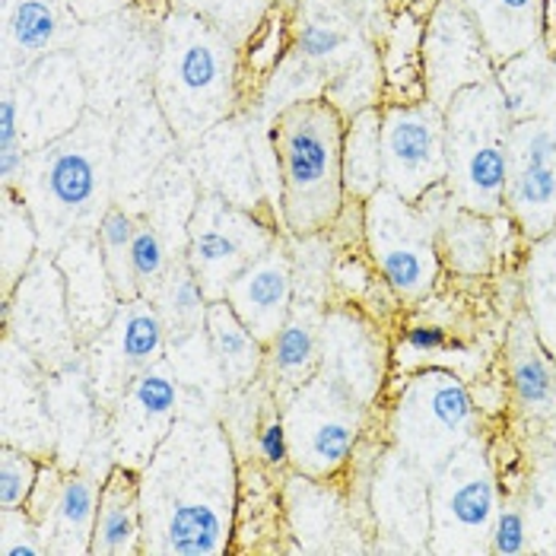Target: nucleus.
<instances>
[{
    "mask_svg": "<svg viewBox=\"0 0 556 556\" xmlns=\"http://www.w3.org/2000/svg\"><path fill=\"white\" fill-rule=\"evenodd\" d=\"M143 551L216 556L226 551L236 471L229 442L207 424H175L140 477Z\"/></svg>",
    "mask_w": 556,
    "mask_h": 556,
    "instance_id": "nucleus-1",
    "label": "nucleus"
},
{
    "mask_svg": "<svg viewBox=\"0 0 556 556\" xmlns=\"http://www.w3.org/2000/svg\"><path fill=\"white\" fill-rule=\"evenodd\" d=\"M343 128L341 109L325 96L296 99L274 118L280 204L293 236H315L341 214Z\"/></svg>",
    "mask_w": 556,
    "mask_h": 556,
    "instance_id": "nucleus-2",
    "label": "nucleus"
},
{
    "mask_svg": "<svg viewBox=\"0 0 556 556\" xmlns=\"http://www.w3.org/2000/svg\"><path fill=\"white\" fill-rule=\"evenodd\" d=\"M236 92L232 39L194 13H175L163 33L153 102L175 137L201 140L226 122Z\"/></svg>",
    "mask_w": 556,
    "mask_h": 556,
    "instance_id": "nucleus-3",
    "label": "nucleus"
},
{
    "mask_svg": "<svg viewBox=\"0 0 556 556\" xmlns=\"http://www.w3.org/2000/svg\"><path fill=\"white\" fill-rule=\"evenodd\" d=\"M509 115L496 77L462 89L445 109L448 194L480 216L503 214L509 178Z\"/></svg>",
    "mask_w": 556,
    "mask_h": 556,
    "instance_id": "nucleus-4",
    "label": "nucleus"
},
{
    "mask_svg": "<svg viewBox=\"0 0 556 556\" xmlns=\"http://www.w3.org/2000/svg\"><path fill=\"white\" fill-rule=\"evenodd\" d=\"M99 128H105V118L86 115L77 128L51 140L39 160L36 178L26 191L20 188L33 201L29 211L36 216V226L42 229L48 219L54 229H61L64 242L77 236V226L99 207L112 153V134Z\"/></svg>",
    "mask_w": 556,
    "mask_h": 556,
    "instance_id": "nucleus-5",
    "label": "nucleus"
},
{
    "mask_svg": "<svg viewBox=\"0 0 556 556\" xmlns=\"http://www.w3.org/2000/svg\"><path fill=\"white\" fill-rule=\"evenodd\" d=\"M496 521V483L483 445L468 439L429 486V551L435 554H480Z\"/></svg>",
    "mask_w": 556,
    "mask_h": 556,
    "instance_id": "nucleus-6",
    "label": "nucleus"
},
{
    "mask_svg": "<svg viewBox=\"0 0 556 556\" xmlns=\"http://www.w3.org/2000/svg\"><path fill=\"white\" fill-rule=\"evenodd\" d=\"M448 204L452 198H445L432 211H424L388 188H379L366 201L369 252L376 257L382 277L407 300L424 296L435 280V267H439L435 236H439V219Z\"/></svg>",
    "mask_w": 556,
    "mask_h": 556,
    "instance_id": "nucleus-7",
    "label": "nucleus"
},
{
    "mask_svg": "<svg viewBox=\"0 0 556 556\" xmlns=\"http://www.w3.org/2000/svg\"><path fill=\"white\" fill-rule=\"evenodd\" d=\"M473 404L468 388L448 372H420L404 388L394 414L401 455L424 473L439 471L471 439Z\"/></svg>",
    "mask_w": 556,
    "mask_h": 556,
    "instance_id": "nucleus-8",
    "label": "nucleus"
},
{
    "mask_svg": "<svg viewBox=\"0 0 556 556\" xmlns=\"http://www.w3.org/2000/svg\"><path fill=\"white\" fill-rule=\"evenodd\" d=\"M506 211L531 239L556 229V67L541 105L509 125Z\"/></svg>",
    "mask_w": 556,
    "mask_h": 556,
    "instance_id": "nucleus-9",
    "label": "nucleus"
},
{
    "mask_svg": "<svg viewBox=\"0 0 556 556\" xmlns=\"http://www.w3.org/2000/svg\"><path fill=\"white\" fill-rule=\"evenodd\" d=\"M274 242V232L261 226L249 207L232 204L223 194H207L198 201L188 223L185 261L201 280L207 300H223L229 283Z\"/></svg>",
    "mask_w": 556,
    "mask_h": 556,
    "instance_id": "nucleus-10",
    "label": "nucleus"
},
{
    "mask_svg": "<svg viewBox=\"0 0 556 556\" xmlns=\"http://www.w3.org/2000/svg\"><path fill=\"white\" fill-rule=\"evenodd\" d=\"M445 112L429 99L391 102L382 109V188L417 204L445 185Z\"/></svg>",
    "mask_w": 556,
    "mask_h": 556,
    "instance_id": "nucleus-11",
    "label": "nucleus"
},
{
    "mask_svg": "<svg viewBox=\"0 0 556 556\" xmlns=\"http://www.w3.org/2000/svg\"><path fill=\"white\" fill-rule=\"evenodd\" d=\"M3 321L10 325V338L39 363L61 366L77 353L80 341L74 331L67 283L58 261L36 257L33 267H26V274L3 302Z\"/></svg>",
    "mask_w": 556,
    "mask_h": 556,
    "instance_id": "nucleus-12",
    "label": "nucleus"
},
{
    "mask_svg": "<svg viewBox=\"0 0 556 556\" xmlns=\"http://www.w3.org/2000/svg\"><path fill=\"white\" fill-rule=\"evenodd\" d=\"M359 397L334 379H308L287 410L290 448L305 477H328L356 445Z\"/></svg>",
    "mask_w": 556,
    "mask_h": 556,
    "instance_id": "nucleus-13",
    "label": "nucleus"
},
{
    "mask_svg": "<svg viewBox=\"0 0 556 556\" xmlns=\"http://www.w3.org/2000/svg\"><path fill=\"white\" fill-rule=\"evenodd\" d=\"M424 89L442 112L448 102L496 74L490 48L458 0H435L424 26Z\"/></svg>",
    "mask_w": 556,
    "mask_h": 556,
    "instance_id": "nucleus-14",
    "label": "nucleus"
},
{
    "mask_svg": "<svg viewBox=\"0 0 556 556\" xmlns=\"http://www.w3.org/2000/svg\"><path fill=\"white\" fill-rule=\"evenodd\" d=\"M166 321L160 305L147 296H134L128 305L122 302L112 325L92 341V388L109 410L128 391V386L156 366L166 353Z\"/></svg>",
    "mask_w": 556,
    "mask_h": 556,
    "instance_id": "nucleus-15",
    "label": "nucleus"
},
{
    "mask_svg": "<svg viewBox=\"0 0 556 556\" xmlns=\"http://www.w3.org/2000/svg\"><path fill=\"white\" fill-rule=\"evenodd\" d=\"M178 414V376L166 359L140 372L112 407V442L118 465L147 468Z\"/></svg>",
    "mask_w": 556,
    "mask_h": 556,
    "instance_id": "nucleus-16",
    "label": "nucleus"
},
{
    "mask_svg": "<svg viewBox=\"0 0 556 556\" xmlns=\"http://www.w3.org/2000/svg\"><path fill=\"white\" fill-rule=\"evenodd\" d=\"M58 267H61L64 283H67V302H71L77 341H96L122 308L118 290L109 277L105 257L99 249V239L71 236L61 245Z\"/></svg>",
    "mask_w": 556,
    "mask_h": 556,
    "instance_id": "nucleus-17",
    "label": "nucleus"
},
{
    "mask_svg": "<svg viewBox=\"0 0 556 556\" xmlns=\"http://www.w3.org/2000/svg\"><path fill=\"white\" fill-rule=\"evenodd\" d=\"M223 300L236 308V315L249 325L257 341H274V334L290 318L293 302V270L287 252L274 242L229 283Z\"/></svg>",
    "mask_w": 556,
    "mask_h": 556,
    "instance_id": "nucleus-18",
    "label": "nucleus"
},
{
    "mask_svg": "<svg viewBox=\"0 0 556 556\" xmlns=\"http://www.w3.org/2000/svg\"><path fill=\"white\" fill-rule=\"evenodd\" d=\"M143 496L140 477L128 465H115L102 477L99 515L89 554L134 556L143 554Z\"/></svg>",
    "mask_w": 556,
    "mask_h": 556,
    "instance_id": "nucleus-19",
    "label": "nucleus"
},
{
    "mask_svg": "<svg viewBox=\"0 0 556 556\" xmlns=\"http://www.w3.org/2000/svg\"><path fill=\"white\" fill-rule=\"evenodd\" d=\"M477 23L493 64L544 45V0H458Z\"/></svg>",
    "mask_w": 556,
    "mask_h": 556,
    "instance_id": "nucleus-20",
    "label": "nucleus"
},
{
    "mask_svg": "<svg viewBox=\"0 0 556 556\" xmlns=\"http://www.w3.org/2000/svg\"><path fill=\"white\" fill-rule=\"evenodd\" d=\"M509 379L518 407L531 417L556 414V359L538 341L528 315H521L509 334Z\"/></svg>",
    "mask_w": 556,
    "mask_h": 556,
    "instance_id": "nucleus-21",
    "label": "nucleus"
},
{
    "mask_svg": "<svg viewBox=\"0 0 556 556\" xmlns=\"http://www.w3.org/2000/svg\"><path fill=\"white\" fill-rule=\"evenodd\" d=\"M207 350L214 356L216 376L226 388L249 386L261 369V341L249 331V325L236 315L226 300H211L207 305Z\"/></svg>",
    "mask_w": 556,
    "mask_h": 556,
    "instance_id": "nucleus-22",
    "label": "nucleus"
},
{
    "mask_svg": "<svg viewBox=\"0 0 556 556\" xmlns=\"http://www.w3.org/2000/svg\"><path fill=\"white\" fill-rule=\"evenodd\" d=\"M99 493L102 483H96V477L86 473L64 477L54 513L42 525L48 554H89L96 515H99Z\"/></svg>",
    "mask_w": 556,
    "mask_h": 556,
    "instance_id": "nucleus-23",
    "label": "nucleus"
},
{
    "mask_svg": "<svg viewBox=\"0 0 556 556\" xmlns=\"http://www.w3.org/2000/svg\"><path fill=\"white\" fill-rule=\"evenodd\" d=\"M343 188L356 201H369L382 188V112L366 105L343 128Z\"/></svg>",
    "mask_w": 556,
    "mask_h": 556,
    "instance_id": "nucleus-24",
    "label": "nucleus"
},
{
    "mask_svg": "<svg viewBox=\"0 0 556 556\" xmlns=\"http://www.w3.org/2000/svg\"><path fill=\"white\" fill-rule=\"evenodd\" d=\"M156 305L163 312L166 334H169L175 346H185L188 341H194L198 334H204L211 300H207L201 280L194 277V270L188 267V261H178L172 267L166 283L156 293Z\"/></svg>",
    "mask_w": 556,
    "mask_h": 556,
    "instance_id": "nucleus-25",
    "label": "nucleus"
},
{
    "mask_svg": "<svg viewBox=\"0 0 556 556\" xmlns=\"http://www.w3.org/2000/svg\"><path fill=\"white\" fill-rule=\"evenodd\" d=\"M528 318L538 331V341L556 359V229L541 236L528 257L525 277Z\"/></svg>",
    "mask_w": 556,
    "mask_h": 556,
    "instance_id": "nucleus-26",
    "label": "nucleus"
},
{
    "mask_svg": "<svg viewBox=\"0 0 556 556\" xmlns=\"http://www.w3.org/2000/svg\"><path fill=\"white\" fill-rule=\"evenodd\" d=\"M490 216L473 214L458 207L455 201L445 207L439 219V242L448 255L452 267L462 274H483L493 257V229L486 223Z\"/></svg>",
    "mask_w": 556,
    "mask_h": 556,
    "instance_id": "nucleus-27",
    "label": "nucleus"
},
{
    "mask_svg": "<svg viewBox=\"0 0 556 556\" xmlns=\"http://www.w3.org/2000/svg\"><path fill=\"white\" fill-rule=\"evenodd\" d=\"M420 48H424V26L410 10H404L388 33L386 54H382V74H386L388 89H397V92H407L410 86L424 89V51Z\"/></svg>",
    "mask_w": 556,
    "mask_h": 556,
    "instance_id": "nucleus-28",
    "label": "nucleus"
},
{
    "mask_svg": "<svg viewBox=\"0 0 556 556\" xmlns=\"http://www.w3.org/2000/svg\"><path fill=\"white\" fill-rule=\"evenodd\" d=\"M270 359L274 369L290 382L302 388L318 366V338L308 318H287L283 328L270 341Z\"/></svg>",
    "mask_w": 556,
    "mask_h": 556,
    "instance_id": "nucleus-29",
    "label": "nucleus"
},
{
    "mask_svg": "<svg viewBox=\"0 0 556 556\" xmlns=\"http://www.w3.org/2000/svg\"><path fill=\"white\" fill-rule=\"evenodd\" d=\"M96 239H99V249L105 257V267H109V277L118 290V300H134L140 296L137 293V283H134V270H130V242H134V216L125 207H109L99 226H96Z\"/></svg>",
    "mask_w": 556,
    "mask_h": 556,
    "instance_id": "nucleus-30",
    "label": "nucleus"
},
{
    "mask_svg": "<svg viewBox=\"0 0 556 556\" xmlns=\"http://www.w3.org/2000/svg\"><path fill=\"white\" fill-rule=\"evenodd\" d=\"M130 270H134V283L140 296H156L160 287L169 277V245L166 236L150 223H137L134 229V242H130Z\"/></svg>",
    "mask_w": 556,
    "mask_h": 556,
    "instance_id": "nucleus-31",
    "label": "nucleus"
},
{
    "mask_svg": "<svg viewBox=\"0 0 556 556\" xmlns=\"http://www.w3.org/2000/svg\"><path fill=\"white\" fill-rule=\"evenodd\" d=\"M58 16L45 0H16L10 7V20H7V33L13 48H20L23 54H39L58 39Z\"/></svg>",
    "mask_w": 556,
    "mask_h": 556,
    "instance_id": "nucleus-32",
    "label": "nucleus"
},
{
    "mask_svg": "<svg viewBox=\"0 0 556 556\" xmlns=\"http://www.w3.org/2000/svg\"><path fill=\"white\" fill-rule=\"evenodd\" d=\"M185 13H194L207 20L219 33H226L232 42L242 39L249 29H255L261 13L270 0H178Z\"/></svg>",
    "mask_w": 556,
    "mask_h": 556,
    "instance_id": "nucleus-33",
    "label": "nucleus"
},
{
    "mask_svg": "<svg viewBox=\"0 0 556 556\" xmlns=\"http://www.w3.org/2000/svg\"><path fill=\"white\" fill-rule=\"evenodd\" d=\"M42 462H36L33 452L3 445L0 452V509H26L33 486L39 480Z\"/></svg>",
    "mask_w": 556,
    "mask_h": 556,
    "instance_id": "nucleus-34",
    "label": "nucleus"
},
{
    "mask_svg": "<svg viewBox=\"0 0 556 556\" xmlns=\"http://www.w3.org/2000/svg\"><path fill=\"white\" fill-rule=\"evenodd\" d=\"M350 45H353V39L343 33L341 26H331V23H321V20H305L296 29L293 51L308 64H331L341 54H346Z\"/></svg>",
    "mask_w": 556,
    "mask_h": 556,
    "instance_id": "nucleus-35",
    "label": "nucleus"
},
{
    "mask_svg": "<svg viewBox=\"0 0 556 556\" xmlns=\"http://www.w3.org/2000/svg\"><path fill=\"white\" fill-rule=\"evenodd\" d=\"M0 551L3 556L48 554L42 525L26 509H0Z\"/></svg>",
    "mask_w": 556,
    "mask_h": 556,
    "instance_id": "nucleus-36",
    "label": "nucleus"
},
{
    "mask_svg": "<svg viewBox=\"0 0 556 556\" xmlns=\"http://www.w3.org/2000/svg\"><path fill=\"white\" fill-rule=\"evenodd\" d=\"M490 551L500 556H515L528 551V518L521 509L506 506L496 513L493 534H490Z\"/></svg>",
    "mask_w": 556,
    "mask_h": 556,
    "instance_id": "nucleus-37",
    "label": "nucleus"
},
{
    "mask_svg": "<svg viewBox=\"0 0 556 556\" xmlns=\"http://www.w3.org/2000/svg\"><path fill=\"white\" fill-rule=\"evenodd\" d=\"M61 486H64V473L61 468L54 465V462H48L39 468V480H36V486H33V496H29V503H26V513L33 515L39 525L48 521V515L54 513V503H58V496H61Z\"/></svg>",
    "mask_w": 556,
    "mask_h": 556,
    "instance_id": "nucleus-38",
    "label": "nucleus"
},
{
    "mask_svg": "<svg viewBox=\"0 0 556 556\" xmlns=\"http://www.w3.org/2000/svg\"><path fill=\"white\" fill-rule=\"evenodd\" d=\"M257 455L267 468H283L290 458H293V448H290V429L287 420L280 417H270L261 432H257Z\"/></svg>",
    "mask_w": 556,
    "mask_h": 556,
    "instance_id": "nucleus-39",
    "label": "nucleus"
},
{
    "mask_svg": "<svg viewBox=\"0 0 556 556\" xmlns=\"http://www.w3.org/2000/svg\"><path fill=\"white\" fill-rule=\"evenodd\" d=\"M23 115H20V102L13 96V89H3L0 99V150H23V128H20Z\"/></svg>",
    "mask_w": 556,
    "mask_h": 556,
    "instance_id": "nucleus-40",
    "label": "nucleus"
},
{
    "mask_svg": "<svg viewBox=\"0 0 556 556\" xmlns=\"http://www.w3.org/2000/svg\"><path fill=\"white\" fill-rule=\"evenodd\" d=\"M404 343L414 350V353H439L445 343H448V334L435 325H417L404 334Z\"/></svg>",
    "mask_w": 556,
    "mask_h": 556,
    "instance_id": "nucleus-41",
    "label": "nucleus"
},
{
    "mask_svg": "<svg viewBox=\"0 0 556 556\" xmlns=\"http://www.w3.org/2000/svg\"><path fill=\"white\" fill-rule=\"evenodd\" d=\"M547 483H551V490L556 493V458H554V465H551V477H547Z\"/></svg>",
    "mask_w": 556,
    "mask_h": 556,
    "instance_id": "nucleus-42",
    "label": "nucleus"
}]
</instances>
